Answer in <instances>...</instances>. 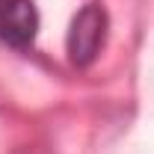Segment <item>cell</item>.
<instances>
[{
    "instance_id": "6da1fadb",
    "label": "cell",
    "mask_w": 154,
    "mask_h": 154,
    "mask_svg": "<svg viewBox=\"0 0 154 154\" xmlns=\"http://www.w3.org/2000/svg\"><path fill=\"white\" fill-rule=\"evenodd\" d=\"M104 38H107V12L98 3H86L74 15L68 38H65L68 59L74 62L77 68L92 65L95 57L101 54V48H104Z\"/></svg>"
},
{
    "instance_id": "7a4b0ae2",
    "label": "cell",
    "mask_w": 154,
    "mask_h": 154,
    "mask_svg": "<svg viewBox=\"0 0 154 154\" xmlns=\"http://www.w3.org/2000/svg\"><path fill=\"white\" fill-rule=\"evenodd\" d=\"M38 36V9L33 0H0V45L27 51Z\"/></svg>"
}]
</instances>
